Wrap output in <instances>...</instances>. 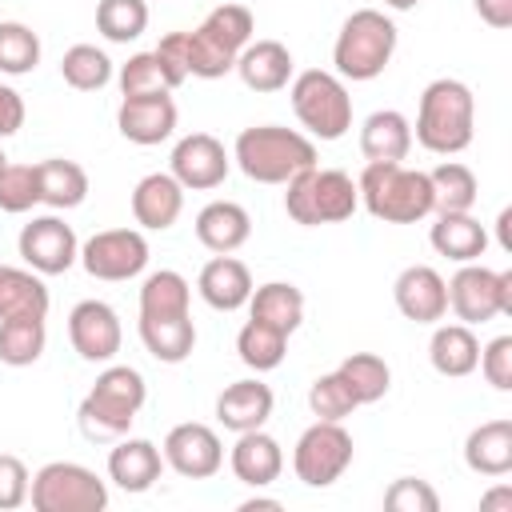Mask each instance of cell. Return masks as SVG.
Masks as SVG:
<instances>
[{"instance_id":"cell-52","label":"cell","mask_w":512,"mask_h":512,"mask_svg":"<svg viewBox=\"0 0 512 512\" xmlns=\"http://www.w3.org/2000/svg\"><path fill=\"white\" fill-rule=\"evenodd\" d=\"M384 4H388V8H396V12H408V8H416L420 0H384Z\"/></svg>"},{"instance_id":"cell-42","label":"cell","mask_w":512,"mask_h":512,"mask_svg":"<svg viewBox=\"0 0 512 512\" xmlns=\"http://www.w3.org/2000/svg\"><path fill=\"white\" fill-rule=\"evenodd\" d=\"M32 204H40V176L36 164H0V212H28Z\"/></svg>"},{"instance_id":"cell-31","label":"cell","mask_w":512,"mask_h":512,"mask_svg":"<svg viewBox=\"0 0 512 512\" xmlns=\"http://www.w3.org/2000/svg\"><path fill=\"white\" fill-rule=\"evenodd\" d=\"M48 304H52V296H48L40 272L0 264V320H8V316H48Z\"/></svg>"},{"instance_id":"cell-28","label":"cell","mask_w":512,"mask_h":512,"mask_svg":"<svg viewBox=\"0 0 512 512\" xmlns=\"http://www.w3.org/2000/svg\"><path fill=\"white\" fill-rule=\"evenodd\" d=\"M464 464L480 476H508L512 472V420H488L468 432Z\"/></svg>"},{"instance_id":"cell-13","label":"cell","mask_w":512,"mask_h":512,"mask_svg":"<svg viewBox=\"0 0 512 512\" xmlns=\"http://www.w3.org/2000/svg\"><path fill=\"white\" fill-rule=\"evenodd\" d=\"M172 176L180 180V188L188 192H208V188H220L228 168H232V156L224 152V144L212 136V132H188L176 140L172 148V160H168Z\"/></svg>"},{"instance_id":"cell-27","label":"cell","mask_w":512,"mask_h":512,"mask_svg":"<svg viewBox=\"0 0 512 512\" xmlns=\"http://www.w3.org/2000/svg\"><path fill=\"white\" fill-rule=\"evenodd\" d=\"M428 360L440 376H452V380L476 372L480 340H476L472 324H436V332L428 340Z\"/></svg>"},{"instance_id":"cell-34","label":"cell","mask_w":512,"mask_h":512,"mask_svg":"<svg viewBox=\"0 0 512 512\" xmlns=\"http://www.w3.org/2000/svg\"><path fill=\"white\" fill-rule=\"evenodd\" d=\"M336 376L348 384V392L356 396V404H376L392 388V368L376 352H352V356H344L336 364Z\"/></svg>"},{"instance_id":"cell-4","label":"cell","mask_w":512,"mask_h":512,"mask_svg":"<svg viewBox=\"0 0 512 512\" xmlns=\"http://www.w3.org/2000/svg\"><path fill=\"white\" fill-rule=\"evenodd\" d=\"M396 40H400V32L380 8H356L340 24L336 44H332L336 76L340 80H376L388 68Z\"/></svg>"},{"instance_id":"cell-35","label":"cell","mask_w":512,"mask_h":512,"mask_svg":"<svg viewBox=\"0 0 512 512\" xmlns=\"http://www.w3.org/2000/svg\"><path fill=\"white\" fill-rule=\"evenodd\" d=\"M432 180V212H472L480 188H476V172L460 160H444L428 172Z\"/></svg>"},{"instance_id":"cell-26","label":"cell","mask_w":512,"mask_h":512,"mask_svg":"<svg viewBox=\"0 0 512 512\" xmlns=\"http://www.w3.org/2000/svg\"><path fill=\"white\" fill-rule=\"evenodd\" d=\"M408 148H412V124H408L404 112L380 108V112H372L364 120V128H360V152H364L368 164H376V160L400 164L408 156Z\"/></svg>"},{"instance_id":"cell-30","label":"cell","mask_w":512,"mask_h":512,"mask_svg":"<svg viewBox=\"0 0 512 512\" xmlns=\"http://www.w3.org/2000/svg\"><path fill=\"white\" fill-rule=\"evenodd\" d=\"M248 316L252 320H264L272 328H280L284 336H292L300 324H304V292L296 284H284V280H268L260 288H252L248 296Z\"/></svg>"},{"instance_id":"cell-8","label":"cell","mask_w":512,"mask_h":512,"mask_svg":"<svg viewBox=\"0 0 512 512\" xmlns=\"http://www.w3.org/2000/svg\"><path fill=\"white\" fill-rule=\"evenodd\" d=\"M448 284V308L460 324H488L496 316H512V268H484V264H460V272Z\"/></svg>"},{"instance_id":"cell-36","label":"cell","mask_w":512,"mask_h":512,"mask_svg":"<svg viewBox=\"0 0 512 512\" xmlns=\"http://www.w3.org/2000/svg\"><path fill=\"white\" fill-rule=\"evenodd\" d=\"M236 352H240V360H244L252 372H272V368L284 364L288 336H284L280 328H272V324L248 316V324L236 332Z\"/></svg>"},{"instance_id":"cell-41","label":"cell","mask_w":512,"mask_h":512,"mask_svg":"<svg viewBox=\"0 0 512 512\" xmlns=\"http://www.w3.org/2000/svg\"><path fill=\"white\" fill-rule=\"evenodd\" d=\"M40 64V36L20 20H0V72L28 76Z\"/></svg>"},{"instance_id":"cell-29","label":"cell","mask_w":512,"mask_h":512,"mask_svg":"<svg viewBox=\"0 0 512 512\" xmlns=\"http://www.w3.org/2000/svg\"><path fill=\"white\" fill-rule=\"evenodd\" d=\"M140 344L160 364H180L196 348V324L192 316H140Z\"/></svg>"},{"instance_id":"cell-39","label":"cell","mask_w":512,"mask_h":512,"mask_svg":"<svg viewBox=\"0 0 512 512\" xmlns=\"http://www.w3.org/2000/svg\"><path fill=\"white\" fill-rule=\"evenodd\" d=\"M60 76L76 92H96V88H104L112 80V60L96 44H72L64 52V60H60Z\"/></svg>"},{"instance_id":"cell-7","label":"cell","mask_w":512,"mask_h":512,"mask_svg":"<svg viewBox=\"0 0 512 512\" xmlns=\"http://www.w3.org/2000/svg\"><path fill=\"white\" fill-rule=\"evenodd\" d=\"M28 500L36 512H104L108 484L84 464L52 460L32 476Z\"/></svg>"},{"instance_id":"cell-37","label":"cell","mask_w":512,"mask_h":512,"mask_svg":"<svg viewBox=\"0 0 512 512\" xmlns=\"http://www.w3.org/2000/svg\"><path fill=\"white\" fill-rule=\"evenodd\" d=\"M204 40H212L220 52H228V56H240V48L252 40V32H256V20H252V12L244 8V4H220V8H212L208 16H204V24L196 28Z\"/></svg>"},{"instance_id":"cell-49","label":"cell","mask_w":512,"mask_h":512,"mask_svg":"<svg viewBox=\"0 0 512 512\" xmlns=\"http://www.w3.org/2000/svg\"><path fill=\"white\" fill-rule=\"evenodd\" d=\"M480 508H484V512H492V508H504V512H512V488H508V484L492 488L488 496H480Z\"/></svg>"},{"instance_id":"cell-20","label":"cell","mask_w":512,"mask_h":512,"mask_svg":"<svg viewBox=\"0 0 512 512\" xmlns=\"http://www.w3.org/2000/svg\"><path fill=\"white\" fill-rule=\"evenodd\" d=\"M164 472V452L152 440L140 436H120L116 448L108 452V480L124 492H148Z\"/></svg>"},{"instance_id":"cell-15","label":"cell","mask_w":512,"mask_h":512,"mask_svg":"<svg viewBox=\"0 0 512 512\" xmlns=\"http://www.w3.org/2000/svg\"><path fill=\"white\" fill-rule=\"evenodd\" d=\"M392 300L416 324H436L448 316V284L432 264H408L392 284Z\"/></svg>"},{"instance_id":"cell-24","label":"cell","mask_w":512,"mask_h":512,"mask_svg":"<svg viewBox=\"0 0 512 512\" xmlns=\"http://www.w3.org/2000/svg\"><path fill=\"white\" fill-rule=\"evenodd\" d=\"M116 80H120V96H152V92H172V88H180L188 76H184V68H180L172 56H164L160 48H152V52L128 56V60L120 64Z\"/></svg>"},{"instance_id":"cell-47","label":"cell","mask_w":512,"mask_h":512,"mask_svg":"<svg viewBox=\"0 0 512 512\" xmlns=\"http://www.w3.org/2000/svg\"><path fill=\"white\" fill-rule=\"evenodd\" d=\"M24 128V96L8 84H0V140L16 136Z\"/></svg>"},{"instance_id":"cell-25","label":"cell","mask_w":512,"mask_h":512,"mask_svg":"<svg viewBox=\"0 0 512 512\" xmlns=\"http://www.w3.org/2000/svg\"><path fill=\"white\" fill-rule=\"evenodd\" d=\"M428 240L440 256L456 264H472L488 248V228L472 212H436V224L428 228Z\"/></svg>"},{"instance_id":"cell-19","label":"cell","mask_w":512,"mask_h":512,"mask_svg":"<svg viewBox=\"0 0 512 512\" xmlns=\"http://www.w3.org/2000/svg\"><path fill=\"white\" fill-rule=\"evenodd\" d=\"M180 212H184V188L172 172H148L132 188V216H136L140 228L164 232L180 220Z\"/></svg>"},{"instance_id":"cell-50","label":"cell","mask_w":512,"mask_h":512,"mask_svg":"<svg viewBox=\"0 0 512 512\" xmlns=\"http://www.w3.org/2000/svg\"><path fill=\"white\" fill-rule=\"evenodd\" d=\"M240 512H280V500H268V496H252L240 504Z\"/></svg>"},{"instance_id":"cell-1","label":"cell","mask_w":512,"mask_h":512,"mask_svg":"<svg viewBox=\"0 0 512 512\" xmlns=\"http://www.w3.org/2000/svg\"><path fill=\"white\" fill-rule=\"evenodd\" d=\"M476 132V96L464 80L440 76L420 92L416 108V140L436 156H456L472 144Z\"/></svg>"},{"instance_id":"cell-45","label":"cell","mask_w":512,"mask_h":512,"mask_svg":"<svg viewBox=\"0 0 512 512\" xmlns=\"http://www.w3.org/2000/svg\"><path fill=\"white\" fill-rule=\"evenodd\" d=\"M476 368L484 372V380L496 388V392H508L512 388V336H496L480 348V360Z\"/></svg>"},{"instance_id":"cell-16","label":"cell","mask_w":512,"mask_h":512,"mask_svg":"<svg viewBox=\"0 0 512 512\" xmlns=\"http://www.w3.org/2000/svg\"><path fill=\"white\" fill-rule=\"evenodd\" d=\"M116 128L132 144H160L176 132V100L168 92L152 96H124L116 108Z\"/></svg>"},{"instance_id":"cell-23","label":"cell","mask_w":512,"mask_h":512,"mask_svg":"<svg viewBox=\"0 0 512 512\" xmlns=\"http://www.w3.org/2000/svg\"><path fill=\"white\" fill-rule=\"evenodd\" d=\"M248 236H252V216L236 200H212L196 212V240L216 256L236 252L240 244H248Z\"/></svg>"},{"instance_id":"cell-43","label":"cell","mask_w":512,"mask_h":512,"mask_svg":"<svg viewBox=\"0 0 512 512\" xmlns=\"http://www.w3.org/2000/svg\"><path fill=\"white\" fill-rule=\"evenodd\" d=\"M308 408H312L316 420H344V416H352V408H360V404H356V396L348 392V384H344L336 372H324V376H316L312 388H308Z\"/></svg>"},{"instance_id":"cell-40","label":"cell","mask_w":512,"mask_h":512,"mask_svg":"<svg viewBox=\"0 0 512 512\" xmlns=\"http://www.w3.org/2000/svg\"><path fill=\"white\" fill-rule=\"evenodd\" d=\"M148 28V0H100L96 4V32L112 44L140 40Z\"/></svg>"},{"instance_id":"cell-3","label":"cell","mask_w":512,"mask_h":512,"mask_svg":"<svg viewBox=\"0 0 512 512\" xmlns=\"http://www.w3.org/2000/svg\"><path fill=\"white\" fill-rule=\"evenodd\" d=\"M360 204L368 208V216L384 220V224H416L424 216H432V180L420 168H404V164H364L360 180H356Z\"/></svg>"},{"instance_id":"cell-38","label":"cell","mask_w":512,"mask_h":512,"mask_svg":"<svg viewBox=\"0 0 512 512\" xmlns=\"http://www.w3.org/2000/svg\"><path fill=\"white\" fill-rule=\"evenodd\" d=\"M192 288L180 272L160 268L140 284V316H188Z\"/></svg>"},{"instance_id":"cell-18","label":"cell","mask_w":512,"mask_h":512,"mask_svg":"<svg viewBox=\"0 0 512 512\" xmlns=\"http://www.w3.org/2000/svg\"><path fill=\"white\" fill-rule=\"evenodd\" d=\"M196 292H200V300H204L208 308H216V312H236V308H244L248 296H252V272H248V264L236 260L232 252L212 256V260L200 268V276H196Z\"/></svg>"},{"instance_id":"cell-48","label":"cell","mask_w":512,"mask_h":512,"mask_svg":"<svg viewBox=\"0 0 512 512\" xmlns=\"http://www.w3.org/2000/svg\"><path fill=\"white\" fill-rule=\"evenodd\" d=\"M472 8L488 28H508L512 24V0H472Z\"/></svg>"},{"instance_id":"cell-12","label":"cell","mask_w":512,"mask_h":512,"mask_svg":"<svg viewBox=\"0 0 512 512\" xmlns=\"http://www.w3.org/2000/svg\"><path fill=\"white\" fill-rule=\"evenodd\" d=\"M164 464L184 476V480H208L224 468V444L220 436L200 424V420H188V424H176L168 436H164Z\"/></svg>"},{"instance_id":"cell-51","label":"cell","mask_w":512,"mask_h":512,"mask_svg":"<svg viewBox=\"0 0 512 512\" xmlns=\"http://www.w3.org/2000/svg\"><path fill=\"white\" fill-rule=\"evenodd\" d=\"M508 224H512V208H504V212H500V220H496V228H500V248H504V252H512V236H508Z\"/></svg>"},{"instance_id":"cell-2","label":"cell","mask_w":512,"mask_h":512,"mask_svg":"<svg viewBox=\"0 0 512 512\" xmlns=\"http://www.w3.org/2000/svg\"><path fill=\"white\" fill-rule=\"evenodd\" d=\"M232 160L256 184H288L296 172L316 164V144L296 128L256 124V128H244L236 136Z\"/></svg>"},{"instance_id":"cell-21","label":"cell","mask_w":512,"mask_h":512,"mask_svg":"<svg viewBox=\"0 0 512 512\" xmlns=\"http://www.w3.org/2000/svg\"><path fill=\"white\" fill-rule=\"evenodd\" d=\"M292 52L280 40H248L236 56V72L252 92H280L292 84Z\"/></svg>"},{"instance_id":"cell-14","label":"cell","mask_w":512,"mask_h":512,"mask_svg":"<svg viewBox=\"0 0 512 512\" xmlns=\"http://www.w3.org/2000/svg\"><path fill=\"white\" fill-rule=\"evenodd\" d=\"M68 340H72L80 360L108 364L124 344V328H120L116 308L104 304V300H80L68 312Z\"/></svg>"},{"instance_id":"cell-5","label":"cell","mask_w":512,"mask_h":512,"mask_svg":"<svg viewBox=\"0 0 512 512\" xmlns=\"http://www.w3.org/2000/svg\"><path fill=\"white\" fill-rule=\"evenodd\" d=\"M284 212L304 224V228H320V224H340L360 208V192L356 180L340 168H304L284 184Z\"/></svg>"},{"instance_id":"cell-6","label":"cell","mask_w":512,"mask_h":512,"mask_svg":"<svg viewBox=\"0 0 512 512\" xmlns=\"http://www.w3.org/2000/svg\"><path fill=\"white\" fill-rule=\"evenodd\" d=\"M288 100H292L296 120L316 140H340L352 128V96H348V88H344V80L336 72L308 68V72L292 76Z\"/></svg>"},{"instance_id":"cell-17","label":"cell","mask_w":512,"mask_h":512,"mask_svg":"<svg viewBox=\"0 0 512 512\" xmlns=\"http://www.w3.org/2000/svg\"><path fill=\"white\" fill-rule=\"evenodd\" d=\"M228 468L240 484L248 488H268L280 472H284V448L276 436H268L264 428L252 432H236V444L228 452Z\"/></svg>"},{"instance_id":"cell-46","label":"cell","mask_w":512,"mask_h":512,"mask_svg":"<svg viewBox=\"0 0 512 512\" xmlns=\"http://www.w3.org/2000/svg\"><path fill=\"white\" fill-rule=\"evenodd\" d=\"M28 488H32V476H28L24 460L12 452H0V512L20 508L28 500Z\"/></svg>"},{"instance_id":"cell-53","label":"cell","mask_w":512,"mask_h":512,"mask_svg":"<svg viewBox=\"0 0 512 512\" xmlns=\"http://www.w3.org/2000/svg\"><path fill=\"white\" fill-rule=\"evenodd\" d=\"M4 160H8V156H4V152H0V164H4Z\"/></svg>"},{"instance_id":"cell-22","label":"cell","mask_w":512,"mask_h":512,"mask_svg":"<svg viewBox=\"0 0 512 512\" xmlns=\"http://www.w3.org/2000/svg\"><path fill=\"white\" fill-rule=\"evenodd\" d=\"M272 404H276V396L264 380H236L216 396V420L228 432H252V428L268 424Z\"/></svg>"},{"instance_id":"cell-10","label":"cell","mask_w":512,"mask_h":512,"mask_svg":"<svg viewBox=\"0 0 512 512\" xmlns=\"http://www.w3.org/2000/svg\"><path fill=\"white\" fill-rule=\"evenodd\" d=\"M80 264L92 280H132L148 264V240L136 228H104L80 244Z\"/></svg>"},{"instance_id":"cell-11","label":"cell","mask_w":512,"mask_h":512,"mask_svg":"<svg viewBox=\"0 0 512 512\" xmlns=\"http://www.w3.org/2000/svg\"><path fill=\"white\" fill-rule=\"evenodd\" d=\"M20 260L40 276H60L80 260V240L60 216H36L20 228Z\"/></svg>"},{"instance_id":"cell-44","label":"cell","mask_w":512,"mask_h":512,"mask_svg":"<svg viewBox=\"0 0 512 512\" xmlns=\"http://www.w3.org/2000/svg\"><path fill=\"white\" fill-rule=\"evenodd\" d=\"M384 508L388 512H440V496L428 480L420 476H400L388 484L384 492Z\"/></svg>"},{"instance_id":"cell-33","label":"cell","mask_w":512,"mask_h":512,"mask_svg":"<svg viewBox=\"0 0 512 512\" xmlns=\"http://www.w3.org/2000/svg\"><path fill=\"white\" fill-rule=\"evenodd\" d=\"M44 344H48L44 316H8V320H0V364L28 368L44 356Z\"/></svg>"},{"instance_id":"cell-32","label":"cell","mask_w":512,"mask_h":512,"mask_svg":"<svg viewBox=\"0 0 512 512\" xmlns=\"http://www.w3.org/2000/svg\"><path fill=\"white\" fill-rule=\"evenodd\" d=\"M36 176H40V204H48L56 212L80 208L84 196H88V172L76 160H64V156L40 160L36 164Z\"/></svg>"},{"instance_id":"cell-9","label":"cell","mask_w":512,"mask_h":512,"mask_svg":"<svg viewBox=\"0 0 512 512\" xmlns=\"http://www.w3.org/2000/svg\"><path fill=\"white\" fill-rule=\"evenodd\" d=\"M352 452H356L352 436L340 420H316L300 432V440L292 448V472L308 488H328L348 472Z\"/></svg>"}]
</instances>
